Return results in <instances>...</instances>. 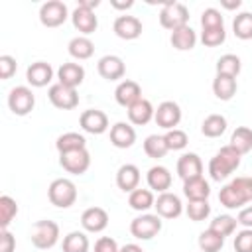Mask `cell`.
Segmentation results:
<instances>
[{
    "mask_svg": "<svg viewBox=\"0 0 252 252\" xmlns=\"http://www.w3.org/2000/svg\"><path fill=\"white\" fill-rule=\"evenodd\" d=\"M219 201L224 209H242L252 201V177H236L226 183L219 193Z\"/></svg>",
    "mask_w": 252,
    "mask_h": 252,
    "instance_id": "obj_1",
    "label": "cell"
},
{
    "mask_svg": "<svg viewBox=\"0 0 252 252\" xmlns=\"http://www.w3.org/2000/svg\"><path fill=\"white\" fill-rule=\"evenodd\" d=\"M242 156L232 146H222L209 161V175L213 181H224L232 171L238 169Z\"/></svg>",
    "mask_w": 252,
    "mask_h": 252,
    "instance_id": "obj_2",
    "label": "cell"
},
{
    "mask_svg": "<svg viewBox=\"0 0 252 252\" xmlns=\"http://www.w3.org/2000/svg\"><path fill=\"white\" fill-rule=\"evenodd\" d=\"M47 199L57 209H69L77 201V185L67 177L53 179L47 187Z\"/></svg>",
    "mask_w": 252,
    "mask_h": 252,
    "instance_id": "obj_3",
    "label": "cell"
},
{
    "mask_svg": "<svg viewBox=\"0 0 252 252\" xmlns=\"http://www.w3.org/2000/svg\"><path fill=\"white\" fill-rule=\"evenodd\" d=\"M30 240L39 250L53 248L57 244V240H59V224L55 220H49V219L33 222L32 230H30Z\"/></svg>",
    "mask_w": 252,
    "mask_h": 252,
    "instance_id": "obj_4",
    "label": "cell"
},
{
    "mask_svg": "<svg viewBox=\"0 0 252 252\" xmlns=\"http://www.w3.org/2000/svg\"><path fill=\"white\" fill-rule=\"evenodd\" d=\"M159 24L161 28L175 32L183 26H189V10L183 2H165L159 10Z\"/></svg>",
    "mask_w": 252,
    "mask_h": 252,
    "instance_id": "obj_5",
    "label": "cell"
},
{
    "mask_svg": "<svg viewBox=\"0 0 252 252\" xmlns=\"http://www.w3.org/2000/svg\"><path fill=\"white\" fill-rule=\"evenodd\" d=\"M161 230V217L159 215H150L144 213L136 219H132L130 222V234L138 240H152L154 236H158Z\"/></svg>",
    "mask_w": 252,
    "mask_h": 252,
    "instance_id": "obj_6",
    "label": "cell"
},
{
    "mask_svg": "<svg viewBox=\"0 0 252 252\" xmlns=\"http://www.w3.org/2000/svg\"><path fill=\"white\" fill-rule=\"evenodd\" d=\"M35 106V94L32 93L30 87H14L8 94V108L16 114V116H26L33 110Z\"/></svg>",
    "mask_w": 252,
    "mask_h": 252,
    "instance_id": "obj_7",
    "label": "cell"
},
{
    "mask_svg": "<svg viewBox=\"0 0 252 252\" xmlns=\"http://www.w3.org/2000/svg\"><path fill=\"white\" fill-rule=\"evenodd\" d=\"M69 18L67 4L61 0H47L39 8V22L45 28H59Z\"/></svg>",
    "mask_w": 252,
    "mask_h": 252,
    "instance_id": "obj_8",
    "label": "cell"
},
{
    "mask_svg": "<svg viewBox=\"0 0 252 252\" xmlns=\"http://www.w3.org/2000/svg\"><path fill=\"white\" fill-rule=\"evenodd\" d=\"M47 98L59 110H73V108L79 106V93H77V89L65 87L61 83H55V85L49 87Z\"/></svg>",
    "mask_w": 252,
    "mask_h": 252,
    "instance_id": "obj_9",
    "label": "cell"
},
{
    "mask_svg": "<svg viewBox=\"0 0 252 252\" xmlns=\"http://www.w3.org/2000/svg\"><path fill=\"white\" fill-rule=\"evenodd\" d=\"M59 163L67 173L83 175L91 167V154H89L87 148L73 150V152H67V154H59Z\"/></svg>",
    "mask_w": 252,
    "mask_h": 252,
    "instance_id": "obj_10",
    "label": "cell"
},
{
    "mask_svg": "<svg viewBox=\"0 0 252 252\" xmlns=\"http://www.w3.org/2000/svg\"><path fill=\"white\" fill-rule=\"evenodd\" d=\"M154 120L165 132L167 130H173L181 122V106L175 100H163L161 104H158L156 114H154Z\"/></svg>",
    "mask_w": 252,
    "mask_h": 252,
    "instance_id": "obj_11",
    "label": "cell"
},
{
    "mask_svg": "<svg viewBox=\"0 0 252 252\" xmlns=\"http://www.w3.org/2000/svg\"><path fill=\"white\" fill-rule=\"evenodd\" d=\"M79 124L85 132L98 136V134H104L108 130V116L98 108H89V110H83Z\"/></svg>",
    "mask_w": 252,
    "mask_h": 252,
    "instance_id": "obj_12",
    "label": "cell"
},
{
    "mask_svg": "<svg viewBox=\"0 0 252 252\" xmlns=\"http://www.w3.org/2000/svg\"><path fill=\"white\" fill-rule=\"evenodd\" d=\"M154 209H156V215H159L161 219H177L183 213V203L175 193L165 191L158 195Z\"/></svg>",
    "mask_w": 252,
    "mask_h": 252,
    "instance_id": "obj_13",
    "label": "cell"
},
{
    "mask_svg": "<svg viewBox=\"0 0 252 252\" xmlns=\"http://www.w3.org/2000/svg\"><path fill=\"white\" fill-rule=\"evenodd\" d=\"M112 30L114 33L120 37V39H138L142 35V22L136 18V16H128V14H122L114 20L112 24Z\"/></svg>",
    "mask_w": 252,
    "mask_h": 252,
    "instance_id": "obj_14",
    "label": "cell"
},
{
    "mask_svg": "<svg viewBox=\"0 0 252 252\" xmlns=\"http://www.w3.org/2000/svg\"><path fill=\"white\" fill-rule=\"evenodd\" d=\"M71 22H73V28H75L77 32H81L83 35L94 33L96 28H98V18L94 16V10L85 8V6H77V8L73 10Z\"/></svg>",
    "mask_w": 252,
    "mask_h": 252,
    "instance_id": "obj_15",
    "label": "cell"
},
{
    "mask_svg": "<svg viewBox=\"0 0 252 252\" xmlns=\"http://www.w3.org/2000/svg\"><path fill=\"white\" fill-rule=\"evenodd\" d=\"M96 71H98V75H100L102 79H106V81H118V79L124 77L126 65H124L122 57H118V55H104V57L98 59Z\"/></svg>",
    "mask_w": 252,
    "mask_h": 252,
    "instance_id": "obj_16",
    "label": "cell"
},
{
    "mask_svg": "<svg viewBox=\"0 0 252 252\" xmlns=\"http://www.w3.org/2000/svg\"><path fill=\"white\" fill-rule=\"evenodd\" d=\"M81 226L87 232H102L108 226V213L102 207H89L81 215Z\"/></svg>",
    "mask_w": 252,
    "mask_h": 252,
    "instance_id": "obj_17",
    "label": "cell"
},
{
    "mask_svg": "<svg viewBox=\"0 0 252 252\" xmlns=\"http://www.w3.org/2000/svg\"><path fill=\"white\" fill-rule=\"evenodd\" d=\"M114 98H116V102H118L120 106L128 108V106H132L136 100L142 98V87H140L136 81H132V79H124V81H120V83L116 85V89H114Z\"/></svg>",
    "mask_w": 252,
    "mask_h": 252,
    "instance_id": "obj_18",
    "label": "cell"
},
{
    "mask_svg": "<svg viewBox=\"0 0 252 252\" xmlns=\"http://www.w3.org/2000/svg\"><path fill=\"white\" fill-rule=\"evenodd\" d=\"M26 79L35 89L47 87L53 81V67L49 63H45V61H35L26 69Z\"/></svg>",
    "mask_w": 252,
    "mask_h": 252,
    "instance_id": "obj_19",
    "label": "cell"
},
{
    "mask_svg": "<svg viewBox=\"0 0 252 252\" xmlns=\"http://www.w3.org/2000/svg\"><path fill=\"white\" fill-rule=\"evenodd\" d=\"M136 142V130L128 122H116L110 126V144L118 150L132 148Z\"/></svg>",
    "mask_w": 252,
    "mask_h": 252,
    "instance_id": "obj_20",
    "label": "cell"
},
{
    "mask_svg": "<svg viewBox=\"0 0 252 252\" xmlns=\"http://www.w3.org/2000/svg\"><path fill=\"white\" fill-rule=\"evenodd\" d=\"M203 173V161L197 154L193 152H187L183 154L179 159H177V175L187 181V179H195V177H201Z\"/></svg>",
    "mask_w": 252,
    "mask_h": 252,
    "instance_id": "obj_21",
    "label": "cell"
},
{
    "mask_svg": "<svg viewBox=\"0 0 252 252\" xmlns=\"http://www.w3.org/2000/svg\"><path fill=\"white\" fill-rule=\"evenodd\" d=\"M126 110H128V120L134 126H146L150 120H154V114H156V108L144 96L140 100H136L132 106H128Z\"/></svg>",
    "mask_w": 252,
    "mask_h": 252,
    "instance_id": "obj_22",
    "label": "cell"
},
{
    "mask_svg": "<svg viewBox=\"0 0 252 252\" xmlns=\"http://www.w3.org/2000/svg\"><path fill=\"white\" fill-rule=\"evenodd\" d=\"M85 81V69L81 63H63L57 69V83L77 89L81 83Z\"/></svg>",
    "mask_w": 252,
    "mask_h": 252,
    "instance_id": "obj_23",
    "label": "cell"
},
{
    "mask_svg": "<svg viewBox=\"0 0 252 252\" xmlns=\"http://www.w3.org/2000/svg\"><path fill=\"white\" fill-rule=\"evenodd\" d=\"M116 185L124 193H132L140 185V169L134 163H124L116 171Z\"/></svg>",
    "mask_w": 252,
    "mask_h": 252,
    "instance_id": "obj_24",
    "label": "cell"
},
{
    "mask_svg": "<svg viewBox=\"0 0 252 252\" xmlns=\"http://www.w3.org/2000/svg\"><path fill=\"white\" fill-rule=\"evenodd\" d=\"M146 181H148V187H150L152 191H156V193H165V191L171 187L173 177H171V173H169L167 167H163V165H154V167L148 169Z\"/></svg>",
    "mask_w": 252,
    "mask_h": 252,
    "instance_id": "obj_25",
    "label": "cell"
},
{
    "mask_svg": "<svg viewBox=\"0 0 252 252\" xmlns=\"http://www.w3.org/2000/svg\"><path fill=\"white\" fill-rule=\"evenodd\" d=\"M183 195L187 197V201H207L211 195V185L203 175L187 179L183 181Z\"/></svg>",
    "mask_w": 252,
    "mask_h": 252,
    "instance_id": "obj_26",
    "label": "cell"
},
{
    "mask_svg": "<svg viewBox=\"0 0 252 252\" xmlns=\"http://www.w3.org/2000/svg\"><path fill=\"white\" fill-rule=\"evenodd\" d=\"M169 41L177 51H191L195 47V43H197V33H195V30L191 26H183V28L171 32Z\"/></svg>",
    "mask_w": 252,
    "mask_h": 252,
    "instance_id": "obj_27",
    "label": "cell"
},
{
    "mask_svg": "<svg viewBox=\"0 0 252 252\" xmlns=\"http://www.w3.org/2000/svg\"><path fill=\"white\" fill-rule=\"evenodd\" d=\"M67 51L73 59L77 61H85V59H91L93 53H94V43L87 37V35H77L69 41L67 45Z\"/></svg>",
    "mask_w": 252,
    "mask_h": 252,
    "instance_id": "obj_28",
    "label": "cell"
},
{
    "mask_svg": "<svg viewBox=\"0 0 252 252\" xmlns=\"http://www.w3.org/2000/svg\"><path fill=\"white\" fill-rule=\"evenodd\" d=\"M128 205H130V209H134L138 213H146L156 205V197H154L152 189H140L138 187L128 195Z\"/></svg>",
    "mask_w": 252,
    "mask_h": 252,
    "instance_id": "obj_29",
    "label": "cell"
},
{
    "mask_svg": "<svg viewBox=\"0 0 252 252\" xmlns=\"http://www.w3.org/2000/svg\"><path fill=\"white\" fill-rule=\"evenodd\" d=\"M236 79L234 77H226V75H217L213 81V93L219 100H230L236 94Z\"/></svg>",
    "mask_w": 252,
    "mask_h": 252,
    "instance_id": "obj_30",
    "label": "cell"
},
{
    "mask_svg": "<svg viewBox=\"0 0 252 252\" xmlns=\"http://www.w3.org/2000/svg\"><path fill=\"white\" fill-rule=\"evenodd\" d=\"M55 148H57L59 154H67V152H73V150L87 148V140L79 132H65L55 140Z\"/></svg>",
    "mask_w": 252,
    "mask_h": 252,
    "instance_id": "obj_31",
    "label": "cell"
},
{
    "mask_svg": "<svg viewBox=\"0 0 252 252\" xmlns=\"http://www.w3.org/2000/svg\"><path fill=\"white\" fill-rule=\"evenodd\" d=\"M242 69V61L234 53H224L217 59V75H226V77H238Z\"/></svg>",
    "mask_w": 252,
    "mask_h": 252,
    "instance_id": "obj_32",
    "label": "cell"
},
{
    "mask_svg": "<svg viewBox=\"0 0 252 252\" xmlns=\"http://www.w3.org/2000/svg\"><path fill=\"white\" fill-rule=\"evenodd\" d=\"M228 146H232L240 156L248 154V152L252 150V130H250L248 126H238V128L232 132Z\"/></svg>",
    "mask_w": 252,
    "mask_h": 252,
    "instance_id": "obj_33",
    "label": "cell"
},
{
    "mask_svg": "<svg viewBox=\"0 0 252 252\" xmlns=\"http://www.w3.org/2000/svg\"><path fill=\"white\" fill-rule=\"evenodd\" d=\"M89 236L83 230H71L63 236V252H89Z\"/></svg>",
    "mask_w": 252,
    "mask_h": 252,
    "instance_id": "obj_34",
    "label": "cell"
},
{
    "mask_svg": "<svg viewBox=\"0 0 252 252\" xmlns=\"http://www.w3.org/2000/svg\"><path fill=\"white\" fill-rule=\"evenodd\" d=\"M224 130H226V118L222 114H209L201 124V132L207 138H219L224 134Z\"/></svg>",
    "mask_w": 252,
    "mask_h": 252,
    "instance_id": "obj_35",
    "label": "cell"
},
{
    "mask_svg": "<svg viewBox=\"0 0 252 252\" xmlns=\"http://www.w3.org/2000/svg\"><path fill=\"white\" fill-rule=\"evenodd\" d=\"M144 152H146L148 158L159 159V158H163V156L169 152V148H167L163 136H159V134H150V136L144 140Z\"/></svg>",
    "mask_w": 252,
    "mask_h": 252,
    "instance_id": "obj_36",
    "label": "cell"
},
{
    "mask_svg": "<svg viewBox=\"0 0 252 252\" xmlns=\"http://www.w3.org/2000/svg\"><path fill=\"white\" fill-rule=\"evenodd\" d=\"M232 32L238 39H252V12H240L232 20Z\"/></svg>",
    "mask_w": 252,
    "mask_h": 252,
    "instance_id": "obj_37",
    "label": "cell"
},
{
    "mask_svg": "<svg viewBox=\"0 0 252 252\" xmlns=\"http://www.w3.org/2000/svg\"><path fill=\"white\" fill-rule=\"evenodd\" d=\"M16 215H18V203L10 195H2L0 197V228L8 230V226L16 219Z\"/></svg>",
    "mask_w": 252,
    "mask_h": 252,
    "instance_id": "obj_38",
    "label": "cell"
},
{
    "mask_svg": "<svg viewBox=\"0 0 252 252\" xmlns=\"http://www.w3.org/2000/svg\"><path fill=\"white\" fill-rule=\"evenodd\" d=\"M222 246H224V238L220 234H217L215 230L207 228L199 234V248L203 252H220Z\"/></svg>",
    "mask_w": 252,
    "mask_h": 252,
    "instance_id": "obj_39",
    "label": "cell"
},
{
    "mask_svg": "<svg viewBox=\"0 0 252 252\" xmlns=\"http://www.w3.org/2000/svg\"><path fill=\"white\" fill-rule=\"evenodd\" d=\"M236 224H238V220L234 217H230V215H219V217H215L211 220L209 228L215 230L217 234H220L224 238V236H230L236 230Z\"/></svg>",
    "mask_w": 252,
    "mask_h": 252,
    "instance_id": "obj_40",
    "label": "cell"
},
{
    "mask_svg": "<svg viewBox=\"0 0 252 252\" xmlns=\"http://www.w3.org/2000/svg\"><path fill=\"white\" fill-rule=\"evenodd\" d=\"M185 213L193 222H201L211 215V205L209 201H187Z\"/></svg>",
    "mask_w": 252,
    "mask_h": 252,
    "instance_id": "obj_41",
    "label": "cell"
},
{
    "mask_svg": "<svg viewBox=\"0 0 252 252\" xmlns=\"http://www.w3.org/2000/svg\"><path fill=\"white\" fill-rule=\"evenodd\" d=\"M165 138V144L169 148V152H177V150H183L187 144H189V138H187V132L179 130V128H173V130H167L163 134Z\"/></svg>",
    "mask_w": 252,
    "mask_h": 252,
    "instance_id": "obj_42",
    "label": "cell"
},
{
    "mask_svg": "<svg viewBox=\"0 0 252 252\" xmlns=\"http://www.w3.org/2000/svg\"><path fill=\"white\" fill-rule=\"evenodd\" d=\"M224 39H226L224 26L222 28H209V30L201 32V41L205 47H217V45L224 43Z\"/></svg>",
    "mask_w": 252,
    "mask_h": 252,
    "instance_id": "obj_43",
    "label": "cell"
},
{
    "mask_svg": "<svg viewBox=\"0 0 252 252\" xmlns=\"http://www.w3.org/2000/svg\"><path fill=\"white\" fill-rule=\"evenodd\" d=\"M222 26H224L222 14H220L217 8H207V10H203V14H201V28H203V30H209V28H222Z\"/></svg>",
    "mask_w": 252,
    "mask_h": 252,
    "instance_id": "obj_44",
    "label": "cell"
},
{
    "mask_svg": "<svg viewBox=\"0 0 252 252\" xmlns=\"http://www.w3.org/2000/svg\"><path fill=\"white\" fill-rule=\"evenodd\" d=\"M236 252H252V228H242L234 236Z\"/></svg>",
    "mask_w": 252,
    "mask_h": 252,
    "instance_id": "obj_45",
    "label": "cell"
},
{
    "mask_svg": "<svg viewBox=\"0 0 252 252\" xmlns=\"http://www.w3.org/2000/svg\"><path fill=\"white\" fill-rule=\"evenodd\" d=\"M16 69H18V63L12 55H0V79L2 81H8L10 77H14Z\"/></svg>",
    "mask_w": 252,
    "mask_h": 252,
    "instance_id": "obj_46",
    "label": "cell"
},
{
    "mask_svg": "<svg viewBox=\"0 0 252 252\" xmlns=\"http://www.w3.org/2000/svg\"><path fill=\"white\" fill-rule=\"evenodd\" d=\"M94 252H120V246L110 236H100L94 242Z\"/></svg>",
    "mask_w": 252,
    "mask_h": 252,
    "instance_id": "obj_47",
    "label": "cell"
},
{
    "mask_svg": "<svg viewBox=\"0 0 252 252\" xmlns=\"http://www.w3.org/2000/svg\"><path fill=\"white\" fill-rule=\"evenodd\" d=\"M16 250V238L10 230H0V252H14Z\"/></svg>",
    "mask_w": 252,
    "mask_h": 252,
    "instance_id": "obj_48",
    "label": "cell"
},
{
    "mask_svg": "<svg viewBox=\"0 0 252 252\" xmlns=\"http://www.w3.org/2000/svg\"><path fill=\"white\" fill-rule=\"evenodd\" d=\"M236 220H238V224H242L244 228H252V205H248V207L240 209V213H238Z\"/></svg>",
    "mask_w": 252,
    "mask_h": 252,
    "instance_id": "obj_49",
    "label": "cell"
},
{
    "mask_svg": "<svg viewBox=\"0 0 252 252\" xmlns=\"http://www.w3.org/2000/svg\"><path fill=\"white\" fill-rule=\"evenodd\" d=\"M220 6L226 8V10H236V8L242 6V2H240V0H232V2H230V0H220Z\"/></svg>",
    "mask_w": 252,
    "mask_h": 252,
    "instance_id": "obj_50",
    "label": "cell"
},
{
    "mask_svg": "<svg viewBox=\"0 0 252 252\" xmlns=\"http://www.w3.org/2000/svg\"><path fill=\"white\" fill-rule=\"evenodd\" d=\"M110 6H112V8H116V10H128V8H132V6H134V2H132V0H128V2H116V0H112V2H110Z\"/></svg>",
    "mask_w": 252,
    "mask_h": 252,
    "instance_id": "obj_51",
    "label": "cell"
},
{
    "mask_svg": "<svg viewBox=\"0 0 252 252\" xmlns=\"http://www.w3.org/2000/svg\"><path fill=\"white\" fill-rule=\"evenodd\" d=\"M120 252H144V250H142V246H138V244L132 242V244H124L120 248Z\"/></svg>",
    "mask_w": 252,
    "mask_h": 252,
    "instance_id": "obj_52",
    "label": "cell"
},
{
    "mask_svg": "<svg viewBox=\"0 0 252 252\" xmlns=\"http://www.w3.org/2000/svg\"><path fill=\"white\" fill-rule=\"evenodd\" d=\"M98 4H100L98 0H81V2H79V6H85V8H91V10H94V8L98 6Z\"/></svg>",
    "mask_w": 252,
    "mask_h": 252,
    "instance_id": "obj_53",
    "label": "cell"
}]
</instances>
